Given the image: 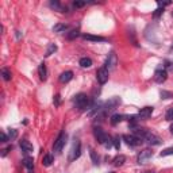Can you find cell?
Instances as JSON below:
<instances>
[{
	"label": "cell",
	"instance_id": "cell-1",
	"mask_svg": "<svg viewBox=\"0 0 173 173\" xmlns=\"http://www.w3.org/2000/svg\"><path fill=\"white\" fill-rule=\"evenodd\" d=\"M73 103H74V107H77L79 110H85L89 106V97L85 93H79L74 96Z\"/></svg>",
	"mask_w": 173,
	"mask_h": 173
},
{
	"label": "cell",
	"instance_id": "cell-2",
	"mask_svg": "<svg viewBox=\"0 0 173 173\" xmlns=\"http://www.w3.org/2000/svg\"><path fill=\"white\" fill-rule=\"evenodd\" d=\"M65 144H66V134H65V131H61L60 135L57 137V140L54 141L53 150L56 151L57 154L61 153V150H62V147L65 146Z\"/></svg>",
	"mask_w": 173,
	"mask_h": 173
},
{
	"label": "cell",
	"instance_id": "cell-3",
	"mask_svg": "<svg viewBox=\"0 0 173 173\" xmlns=\"http://www.w3.org/2000/svg\"><path fill=\"white\" fill-rule=\"evenodd\" d=\"M80 154H81V142L79 140H74L73 142V146L72 149H70V153H69V162H72L74 160H77V158L80 157Z\"/></svg>",
	"mask_w": 173,
	"mask_h": 173
},
{
	"label": "cell",
	"instance_id": "cell-4",
	"mask_svg": "<svg viewBox=\"0 0 173 173\" xmlns=\"http://www.w3.org/2000/svg\"><path fill=\"white\" fill-rule=\"evenodd\" d=\"M120 103H122L120 97H118V96L111 97V99H108L106 103L103 104V111L104 112H108V111H111V110H115V108L119 106Z\"/></svg>",
	"mask_w": 173,
	"mask_h": 173
},
{
	"label": "cell",
	"instance_id": "cell-5",
	"mask_svg": "<svg viewBox=\"0 0 173 173\" xmlns=\"http://www.w3.org/2000/svg\"><path fill=\"white\" fill-rule=\"evenodd\" d=\"M116 65H118V57L114 52H111L110 54H108L106 62H104V68H106L107 70H112L116 68Z\"/></svg>",
	"mask_w": 173,
	"mask_h": 173
},
{
	"label": "cell",
	"instance_id": "cell-6",
	"mask_svg": "<svg viewBox=\"0 0 173 173\" xmlns=\"http://www.w3.org/2000/svg\"><path fill=\"white\" fill-rule=\"evenodd\" d=\"M108 76H110V70H107L106 68H100V69H97L96 72V79L99 81V84L101 85H104V84L108 81Z\"/></svg>",
	"mask_w": 173,
	"mask_h": 173
},
{
	"label": "cell",
	"instance_id": "cell-7",
	"mask_svg": "<svg viewBox=\"0 0 173 173\" xmlns=\"http://www.w3.org/2000/svg\"><path fill=\"white\" fill-rule=\"evenodd\" d=\"M153 157V151L150 150V149H145V150H142L140 154H138V157H137V161H138V164H146V162L150 160V158Z\"/></svg>",
	"mask_w": 173,
	"mask_h": 173
},
{
	"label": "cell",
	"instance_id": "cell-8",
	"mask_svg": "<svg viewBox=\"0 0 173 173\" xmlns=\"http://www.w3.org/2000/svg\"><path fill=\"white\" fill-rule=\"evenodd\" d=\"M144 141H146L149 145H151V146H157V145H161V142H162V140H161L160 137H158V135L150 133V131H147V134L145 135Z\"/></svg>",
	"mask_w": 173,
	"mask_h": 173
},
{
	"label": "cell",
	"instance_id": "cell-9",
	"mask_svg": "<svg viewBox=\"0 0 173 173\" xmlns=\"http://www.w3.org/2000/svg\"><path fill=\"white\" fill-rule=\"evenodd\" d=\"M122 140L126 142L128 146H133V147L134 146H138V145H141L142 142H144L142 140H140V138L135 137V135H133V134H131V135H127V134L123 135V137H122Z\"/></svg>",
	"mask_w": 173,
	"mask_h": 173
},
{
	"label": "cell",
	"instance_id": "cell-10",
	"mask_svg": "<svg viewBox=\"0 0 173 173\" xmlns=\"http://www.w3.org/2000/svg\"><path fill=\"white\" fill-rule=\"evenodd\" d=\"M93 135H95V138L97 140V142H99V144H101V145H104V144L107 142V140H108V135L104 133V131L101 130L100 127H95Z\"/></svg>",
	"mask_w": 173,
	"mask_h": 173
},
{
	"label": "cell",
	"instance_id": "cell-11",
	"mask_svg": "<svg viewBox=\"0 0 173 173\" xmlns=\"http://www.w3.org/2000/svg\"><path fill=\"white\" fill-rule=\"evenodd\" d=\"M168 79V73L165 69H157L154 73V81L158 84H162L165 80Z\"/></svg>",
	"mask_w": 173,
	"mask_h": 173
},
{
	"label": "cell",
	"instance_id": "cell-12",
	"mask_svg": "<svg viewBox=\"0 0 173 173\" xmlns=\"http://www.w3.org/2000/svg\"><path fill=\"white\" fill-rule=\"evenodd\" d=\"M153 114V107H144L140 110V112L137 114L138 119H149Z\"/></svg>",
	"mask_w": 173,
	"mask_h": 173
},
{
	"label": "cell",
	"instance_id": "cell-13",
	"mask_svg": "<svg viewBox=\"0 0 173 173\" xmlns=\"http://www.w3.org/2000/svg\"><path fill=\"white\" fill-rule=\"evenodd\" d=\"M19 146H20V149H22L23 153H26V154L27 153H31V151H33V145L30 144L27 140H22V141H20L19 142Z\"/></svg>",
	"mask_w": 173,
	"mask_h": 173
},
{
	"label": "cell",
	"instance_id": "cell-14",
	"mask_svg": "<svg viewBox=\"0 0 173 173\" xmlns=\"http://www.w3.org/2000/svg\"><path fill=\"white\" fill-rule=\"evenodd\" d=\"M83 38L87 41H92V42H107V39L104 37L92 35V34H83Z\"/></svg>",
	"mask_w": 173,
	"mask_h": 173
},
{
	"label": "cell",
	"instance_id": "cell-15",
	"mask_svg": "<svg viewBox=\"0 0 173 173\" xmlns=\"http://www.w3.org/2000/svg\"><path fill=\"white\" fill-rule=\"evenodd\" d=\"M124 119H126V115H122V114H115L111 116L110 119V123L112 124V126H116L118 123H120V122H123Z\"/></svg>",
	"mask_w": 173,
	"mask_h": 173
},
{
	"label": "cell",
	"instance_id": "cell-16",
	"mask_svg": "<svg viewBox=\"0 0 173 173\" xmlns=\"http://www.w3.org/2000/svg\"><path fill=\"white\" fill-rule=\"evenodd\" d=\"M38 74H39V79L42 81H45L47 79V69H46V64L42 62L38 68Z\"/></svg>",
	"mask_w": 173,
	"mask_h": 173
},
{
	"label": "cell",
	"instance_id": "cell-17",
	"mask_svg": "<svg viewBox=\"0 0 173 173\" xmlns=\"http://www.w3.org/2000/svg\"><path fill=\"white\" fill-rule=\"evenodd\" d=\"M73 79V72H70V70H66V72H64V73H61V76H60V81L61 83H69L70 80Z\"/></svg>",
	"mask_w": 173,
	"mask_h": 173
},
{
	"label": "cell",
	"instance_id": "cell-18",
	"mask_svg": "<svg viewBox=\"0 0 173 173\" xmlns=\"http://www.w3.org/2000/svg\"><path fill=\"white\" fill-rule=\"evenodd\" d=\"M124 162H126V157H124L123 154H119V155H116V157L114 158L112 164H114V167H122Z\"/></svg>",
	"mask_w": 173,
	"mask_h": 173
},
{
	"label": "cell",
	"instance_id": "cell-19",
	"mask_svg": "<svg viewBox=\"0 0 173 173\" xmlns=\"http://www.w3.org/2000/svg\"><path fill=\"white\" fill-rule=\"evenodd\" d=\"M79 64L81 68H91L92 66V60L88 58V57H83V58H80Z\"/></svg>",
	"mask_w": 173,
	"mask_h": 173
},
{
	"label": "cell",
	"instance_id": "cell-20",
	"mask_svg": "<svg viewBox=\"0 0 173 173\" xmlns=\"http://www.w3.org/2000/svg\"><path fill=\"white\" fill-rule=\"evenodd\" d=\"M23 165H25L29 171H34V160L31 157H25L23 158Z\"/></svg>",
	"mask_w": 173,
	"mask_h": 173
},
{
	"label": "cell",
	"instance_id": "cell-21",
	"mask_svg": "<svg viewBox=\"0 0 173 173\" xmlns=\"http://www.w3.org/2000/svg\"><path fill=\"white\" fill-rule=\"evenodd\" d=\"M56 52H57V45L56 43H49V45H47V49H46V53H45V57H50Z\"/></svg>",
	"mask_w": 173,
	"mask_h": 173
},
{
	"label": "cell",
	"instance_id": "cell-22",
	"mask_svg": "<svg viewBox=\"0 0 173 173\" xmlns=\"http://www.w3.org/2000/svg\"><path fill=\"white\" fill-rule=\"evenodd\" d=\"M66 29H68V25H65V23H57L53 27V31L54 33H65Z\"/></svg>",
	"mask_w": 173,
	"mask_h": 173
},
{
	"label": "cell",
	"instance_id": "cell-23",
	"mask_svg": "<svg viewBox=\"0 0 173 173\" xmlns=\"http://www.w3.org/2000/svg\"><path fill=\"white\" fill-rule=\"evenodd\" d=\"M89 155H91V160H92V164L93 165H99V157H97L96 151H95L92 147H89Z\"/></svg>",
	"mask_w": 173,
	"mask_h": 173
},
{
	"label": "cell",
	"instance_id": "cell-24",
	"mask_svg": "<svg viewBox=\"0 0 173 173\" xmlns=\"http://www.w3.org/2000/svg\"><path fill=\"white\" fill-rule=\"evenodd\" d=\"M53 161H54L53 155H52V154H46L45 157H43L42 164H43V167H50V165L53 164Z\"/></svg>",
	"mask_w": 173,
	"mask_h": 173
},
{
	"label": "cell",
	"instance_id": "cell-25",
	"mask_svg": "<svg viewBox=\"0 0 173 173\" xmlns=\"http://www.w3.org/2000/svg\"><path fill=\"white\" fill-rule=\"evenodd\" d=\"M2 76H3V79H4L6 81H10V80H11V77H12V73H11V70H10V69L3 68V69H2Z\"/></svg>",
	"mask_w": 173,
	"mask_h": 173
},
{
	"label": "cell",
	"instance_id": "cell-26",
	"mask_svg": "<svg viewBox=\"0 0 173 173\" xmlns=\"http://www.w3.org/2000/svg\"><path fill=\"white\" fill-rule=\"evenodd\" d=\"M49 6L52 7L53 10H56V11H61V10H62V7H61L60 2H57V0H52V2L49 3ZM61 12H62V11H61Z\"/></svg>",
	"mask_w": 173,
	"mask_h": 173
},
{
	"label": "cell",
	"instance_id": "cell-27",
	"mask_svg": "<svg viewBox=\"0 0 173 173\" xmlns=\"http://www.w3.org/2000/svg\"><path fill=\"white\" fill-rule=\"evenodd\" d=\"M79 34H80L79 30L74 29V30H72L70 33L66 34V38H68V39H74V38H77V37H79Z\"/></svg>",
	"mask_w": 173,
	"mask_h": 173
},
{
	"label": "cell",
	"instance_id": "cell-28",
	"mask_svg": "<svg viewBox=\"0 0 173 173\" xmlns=\"http://www.w3.org/2000/svg\"><path fill=\"white\" fill-rule=\"evenodd\" d=\"M112 144H114V147L116 149V150H119L120 149V138H119V135L112 137Z\"/></svg>",
	"mask_w": 173,
	"mask_h": 173
},
{
	"label": "cell",
	"instance_id": "cell-29",
	"mask_svg": "<svg viewBox=\"0 0 173 173\" xmlns=\"http://www.w3.org/2000/svg\"><path fill=\"white\" fill-rule=\"evenodd\" d=\"M8 137H10V141H14L18 138V131L14 130V128H10L8 130Z\"/></svg>",
	"mask_w": 173,
	"mask_h": 173
},
{
	"label": "cell",
	"instance_id": "cell-30",
	"mask_svg": "<svg viewBox=\"0 0 173 173\" xmlns=\"http://www.w3.org/2000/svg\"><path fill=\"white\" fill-rule=\"evenodd\" d=\"M172 154H173V147H168L160 153L161 157H167V155H172Z\"/></svg>",
	"mask_w": 173,
	"mask_h": 173
},
{
	"label": "cell",
	"instance_id": "cell-31",
	"mask_svg": "<svg viewBox=\"0 0 173 173\" xmlns=\"http://www.w3.org/2000/svg\"><path fill=\"white\" fill-rule=\"evenodd\" d=\"M173 97V95L171 92H168V91H161V99H171Z\"/></svg>",
	"mask_w": 173,
	"mask_h": 173
},
{
	"label": "cell",
	"instance_id": "cell-32",
	"mask_svg": "<svg viewBox=\"0 0 173 173\" xmlns=\"http://www.w3.org/2000/svg\"><path fill=\"white\" fill-rule=\"evenodd\" d=\"M12 150V146L10 145V146H7V147H4V149H2V153H0V155L2 157H6L7 154H8V151H11Z\"/></svg>",
	"mask_w": 173,
	"mask_h": 173
},
{
	"label": "cell",
	"instance_id": "cell-33",
	"mask_svg": "<svg viewBox=\"0 0 173 173\" xmlns=\"http://www.w3.org/2000/svg\"><path fill=\"white\" fill-rule=\"evenodd\" d=\"M53 103H54V106H56V107L60 106V104H61V96H60V95H56V96H54Z\"/></svg>",
	"mask_w": 173,
	"mask_h": 173
},
{
	"label": "cell",
	"instance_id": "cell-34",
	"mask_svg": "<svg viewBox=\"0 0 173 173\" xmlns=\"http://www.w3.org/2000/svg\"><path fill=\"white\" fill-rule=\"evenodd\" d=\"M162 12H164V8H162V7H158V8H157V10H155V11H154L153 16H154V18H158V16H160Z\"/></svg>",
	"mask_w": 173,
	"mask_h": 173
},
{
	"label": "cell",
	"instance_id": "cell-35",
	"mask_svg": "<svg viewBox=\"0 0 173 173\" xmlns=\"http://www.w3.org/2000/svg\"><path fill=\"white\" fill-rule=\"evenodd\" d=\"M85 4H87V2H74L73 7H74V8H81V7H84Z\"/></svg>",
	"mask_w": 173,
	"mask_h": 173
},
{
	"label": "cell",
	"instance_id": "cell-36",
	"mask_svg": "<svg viewBox=\"0 0 173 173\" xmlns=\"http://www.w3.org/2000/svg\"><path fill=\"white\" fill-rule=\"evenodd\" d=\"M0 137H2V142H3V144H6V142L10 141V137H8V135H6V133H3V131H2V134H0Z\"/></svg>",
	"mask_w": 173,
	"mask_h": 173
},
{
	"label": "cell",
	"instance_id": "cell-37",
	"mask_svg": "<svg viewBox=\"0 0 173 173\" xmlns=\"http://www.w3.org/2000/svg\"><path fill=\"white\" fill-rule=\"evenodd\" d=\"M112 145H114V144H112V138H111L110 135H108V140H107L106 144H104V146H106L107 149H110L111 146H112Z\"/></svg>",
	"mask_w": 173,
	"mask_h": 173
},
{
	"label": "cell",
	"instance_id": "cell-38",
	"mask_svg": "<svg viewBox=\"0 0 173 173\" xmlns=\"http://www.w3.org/2000/svg\"><path fill=\"white\" fill-rule=\"evenodd\" d=\"M165 118H167V120H173V108H171V110L168 111Z\"/></svg>",
	"mask_w": 173,
	"mask_h": 173
},
{
	"label": "cell",
	"instance_id": "cell-39",
	"mask_svg": "<svg viewBox=\"0 0 173 173\" xmlns=\"http://www.w3.org/2000/svg\"><path fill=\"white\" fill-rule=\"evenodd\" d=\"M16 38H18V39L20 38V31H16Z\"/></svg>",
	"mask_w": 173,
	"mask_h": 173
},
{
	"label": "cell",
	"instance_id": "cell-40",
	"mask_svg": "<svg viewBox=\"0 0 173 173\" xmlns=\"http://www.w3.org/2000/svg\"><path fill=\"white\" fill-rule=\"evenodd\" d=\"M171 133L173 134V123H172V126H171Z\"/></svg>",
	"mask_w": 173,
	"mask_h": 173
},
{
	"label": "cell",
	"instance_id": "cell-41",
	"mask_svg": "<svg viewBox=\"0 0 173 173\" xmlns=\"http://www.w3.org/2000/svg\"><path fill=\"white\" fill-rule=\"evenodd\" d=\"M144 173H154V172H144Z\"/></svg>",
	"mask_w": 173,
	"mask_h": 173
},
{
	"label": "cell",
	"instance_id": "cell-42",
	"mask_svg": "<svg viewBox=\"0 0 173 173\" xmlns=\"http://www.w3.org/2000/svg\"><path fill=\"white\" fill-rule=\"evenodd\" d=\"M30 173H33V171H30Z\"/></svg>",
	"mask_w": 173,
	"mask_h": 173
}]
</instances>
